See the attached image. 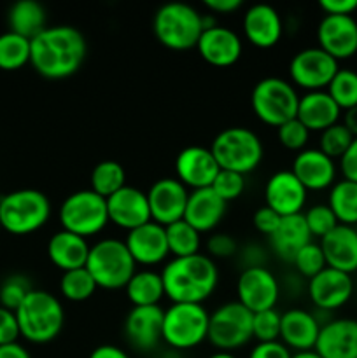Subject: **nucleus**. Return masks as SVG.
<instances>
[{
  "mask_svg": "<svg viewBox=\"0 0 357 358\" xmlns=\"http://www.w3.org/2000/svg\"><path fill=\"white\" fill-rule=\"evenodd\" d=\"M86 55V38L72 24L46 27L30 41V65L46 79H66L77 73Z\"/></svg>",
  "mask_w": 357,
  "mask_h": 358,
  "instance_id": "1",
  "label": "nucleus"
},
{
  "mask_svg": "<svg viewBox=\"0 0 357 358\" xmlns=\"http://www.w3.org/2000/svg\"><path fill=\"white\" fill-rule=\"evenodd\" d=\"M164 296L175 304H203L217 289L219 269L206 254L174 257L161 269Z\"/></svg>",
  "mask_w": 357,
  "mask_h": 358,
  "instance_id": "2",
  "label": "nucleus"
},
{
  "mask_svg": "<svg viewBox=\"0 0 357 358\" xmlns=\"http://www.w3.org/2000/svg\"><path fill=\"white\" fill-rule=\"evenodd\" d=\"M14 313L21 338L34 345L51 343L65 325V308L62 301L48 290H31Z\"/></svg>",
  "mask_w": 357,
  "mask_h": 358,
  "instance_id": "3",
  "label": "nucleus"
},
{
  "mask_svg": "<svg viewBox=\"0 0 357 358\" xmlns=\"http://www.w3.org/2000/svg\"><path fill=\"white\" fill-rule=\"evenodd\" d=\"M153 30L158 42L172 51L196 48L203 34V14L186 2L163 3L153 17Z\"/></svg>",
  "mask_w": 357,
  "mask_h": 358,
  "instance_id": "4",
  "label": "nucleus"
},
{
  "mask_svg": "<svg viewBox=\"0 0 357 358\" xmlns=\"http://www.w3.org/2000/svg\"><path fill=\"white\" fill-rule=\"evenodd\" d=\"M220 170L234 173H252L265 157L261 138L245 126H230L216 135L210 145Z\"/></svg>",
  "mask_w": 357,
  "mask_h": 358,
  "instance_id": "5",
  "label": "nucleus"
},
{
  "mask_svg": "<svg viewBox=\"0 0 357 358\" xmlns=\"http://www.w3.org/2000/svg\"><path fill=\"white\" fill-rule=\"evenodd\" d=\"M86 269L93 276L97 287L105 290L125 289L136 273V262L126 248L125 240L104 238L91 245Z\"/></svg>",
  "mask_w": 357,
  "mask_h": 358,
  "instance_id": "6",
  "label": "nucleus"
},
{
  "mask_svg": "<svg viewBox=\"0 0 357 358\" xmlns=\"http://www.w3.org/2000/svg\"><path fill=\"white\" fill-rule=\"evenodd\" d=\"M51 217V203L37 189H18L0 198L2 229L16 236H27L42 229Z\"/></svg>",
  "mask_w": 357,
  "mask_h": 358,
  "instance_id": "7",
  "label": "nucleus"
},
{
  "mask_svg": "<svg viewBox=\"0 0 357 358\" xmlns=\"http://www.w3.org/2000/svg\"><path fill=\"white\" fill-rule=\"evenodd\" d=\"M58 219L63 231L83 238L97 236L108 224L107 199L91 189H80L63 199Z\"/></svg>",
  "mask_w": 357,
  "mask_h": 358,
  "instance_id": "8",
  "label": "nucleus"
},
{
  "mask_svg": "<svg viewBox=\"0 0 357 358\" xmlns=\"http://www.w3.org/2000/svg\"><path fill=\"white\" fill-rule=\"evenodd\" d=\"M300 94L293 84L280 77H265L252 87L251 107L255 117L265 124L279 128L296 117Z\"/></svg>",
  "mask_w": 357,
  "mask_h": 358,
  "instance_id": "9",
  "label": "nucleus"
},
{
  "mask_svg": "<svg viewBox=\"0 0 357 358\" xmlns=\"http://www.w3.org/2000/svg\"><path fill=\"white\" fill-rule=\"evenodd\" d=\"M210 313L203 304H175L164 310L163 341L174 350H192L209 338Z\"/></svg>",
  "mask_w": 357,
  "mask_h": 358,
  "instance_id": "10",
  "label": "nucleus"
},
{
  "mask_svg": "<svg viewBox=\"0 0 357 358\" xmlns=\"http://www.w3.org/2000/svg\"><path fill=\"white\" fill-rule=\"evenodd\" d=\"M252 317L254 313L238 301H230L210 313L209 341L219 352L231 353L252 339Z\"/></svg>",
  "mask_w": 357,
  "mask_h": 358,
  "instance_id": "11",
  "label": "nucleus"
},
{
  "mask_svg": "<svg viewBox=\"0 0 357 358\" xmlns=\"http://www.w3.org/2000/svg\"><path fill=\"white\" fill-rule=\"evenodd\" d=\"M340 70V62L321 48L298 51L289 63V77L294 86L308 91L328 90L329 83Z\"/></svg>",
  "mask_w": 357,
  "mask_h": 358,
  "instance_id": "12",
  "label": "nucleus"
},
{
  "mask_svg": "<svg viewBox=\"0 0 357 358\" xmlns=\"http://www.w3.org/2000/svg\"><path fill=\"white\" fill-rule=\"evenodd\" d=\"M237 294L238 303L251 313L273 310L280 297L279 280L266 266L244 268L237 280Z\"/></svg>",
  "mask_w": 357,
  "mask_h": 358,
  "instance_id": "13",
  "label": "nucleus"
},
{
  "mask_svg": "<svg viewBox=\"0 0 357 358\" xmlns=\"http://www.w3.org/2000/svg\"><path fill=\"white\" fill-rule=\"evenodd\" d=\"M146 194L153 222L167 227L177 220L184 219L189 191L177 178H160L150 185Z\"/></svg>",
  "mask_w": 357,
  "mask_h": 358,
  "instance_id": "14",
  "label": "nucleus"
},
{
  "mask_svg": "<svg viewBox=\"0 0 357 358\" xmlns=\"http://www.w3.org/2000/svg\"><path fill=\"white\" fill-rule=\"evenodd\" d=\"M220 171L210 147L189 145L182 149L175 157L177 180L191 191L212 187L217 173Z\"/></svg>",
  "mask_w": 357,
  "mask_h": 358,
  "instance_id": "15",
  "label": "nucleus"
},
{
  "mask_svg": "<svg viewBox=\"0 0 357 358\" xmlns=\"http://www.w3.org/2000/svg\"><path fill=\"white\" fill-rule=\"evenodd\" d=\"M308 297L318 310L335 311L345 306L354 296V280L349 273L326 268L308 280Z\"/></svg>",
  "mask_w": 357,
  "mask_h": 358,
  "instance_id": "16",
  "label": "nucleus"
},
{
  "mask_svg": "<svg viewBox=\"0 0 357 358\" xmlns=\"http://www.w3.org/2000/svg\"><path fill=\"white\" fill-rule=\"evenodd\" d=\"M317 42L322 51L342 62L357 52V21L354 16L324 14L317 27Z\"/></svg>",
  "mask_w": 357,
  "mask_h": 358,
  "instance_id": "17",
  "label": "nucleus"
},
{
  "mask_svg": "<svg viewBox=\"0 0 357 358\" xmlns=\"http://www.w3.org/2000/svg\"><path fill=\"white\" fill-rule=\"evenodd\" d=\"M307 196L308 191L290 170L275 171L265 185V205L280 217L303 213Z\"/></svg>",
  "mask_w": 357,
  "mask_h": 358,
  "instance_id": "18",
  "label": "nucleus"
},
{
  "mask_svg": "<svg viewBox=\"0 0 357 358\" xmlns=\"http://www.w3.org/2000/svg\"><path fill=\"white\" fill-rule=\"evenodd\" d=\"M163 317L161 306H133L125 318V336L139 352H153L163 341Z\"/></svg>",
  "mask_w": 357,
  "mask_h": 358,
  "instance_id": "19",
  "label": "nucleus"
},
{
  "mask_svg": "<svg viewBox=\"0 0 357 358\" xmlns=\"http://www.w3.org/2000/svg\"><path fill=\"white\" fill-rule=\"evenodd\" d=\"M108 222L125 231H133L150 222V208L147 194L140 189L125 185L107 198Z\"/></svg>",
  "mask_w": 357,
  "mask_h": 358,
  "instance_id": "20",
  "label": "nucleus"
},
{
  "mask_svg": "<svg viewBox=\"0 0 357 358\" xmlns=\"http://www.w3.org/2000/svg\"><path fill=\"white\" fill-rule=\"evenodd\" d=\"M196 51L209 65L224 69V66L234 65L240 59L244 44L237 31L216 24V27L203 30L198 44H196Z\"/></svg>",
  "mask_w": 357,
  "mask_h": 358,
  "instance_id": "21",
  "label": "nucleus"
},
{
  "mask_svg": "<svg viewBox=\"0 0 357 358\" xmlns=\"http://www.w3.org/2000/svg\"><path fill=\"white\" fill-rule=\"evenodd\" d=\"M245 38L254 48H275L284 34V23L279 10L270 3H254L248 7L241 20Z\"/></svg>",
  "mask_w": 357,
  "mask_h": 358,
  "instance_id": "22",
  "label": "nucleus"
},
{
  "mask_svg": "<svg viewBox=\"0 0 357 358\" xmlns=\"http://www.w3.org/2000/svg\"><path fill=\"white\" fill-rule=\"evenodd\" d=\"M290 171L307 191L331 189L336 182V161L318 149H303L294 156Z\"/></svg>",
  "mask_w": 357,
  "mask_h": 358,
  "instance_id": "23",
  "label": "nucleus"
},
{
  "mask_svg": "<svg viewBox=\"0 0 357 358\" xmlns=\"http://www.w3.org/2000/svg\"><path fill=\"white\" fill-rule=\"evenodd\" d=\"M125 245L132 254L133 261L140 266L161 264L170 255L167 231L153 220L130 231L125 238Z\"/></svg>",
  "mask_w": 357,
  "mask_h": 358,
  "instance_id": "24",
  "label": "nucleus"
},
{
  "mask_svg": "<svg viewBox=\"0 0 357 358\" xmlns=\"http://www.w3.org/2000/svg\"><path fill=\"white\" fill-rule=\"evenodd\" d=\"M314 352L321 358H357L356 318H335L322 325Z\"/></svg>",
  "mask_w": 357,
  "mask_h": 358,
  "instance_id": "25",
  "label": "nucleus"
},
{
  "mask_svg": "<svg viewBox=\"0 0 357 358\" xmlns=\"http://www.w3.org/2000/svg\"><path fill=\"white\" fill-rule=\"evenodd\" d=\"M321 327V322L310 311L293 308V310L282 313L280 341L289 350H294V353L310 352L315 348Z\"/></svg>",
  "mask_w": 357,
  "mask_h": 358,
  "instance_id": "26",
  "label": "nucleus"
},
{
  "mask_svg": "<svg viewBox=\"0 0 357 358\" xmlns=\"http://www.w3.org/2000/svg\"><path fill=\"white\" fill-rule=\"evenodd\" d=\"M324 252L328 268L343 273L357 271V229L354 226L338 224L335 229L318 241Z\"/></svg>",
  "mask_w": 357,
  "mask_h": 358,
  "instance_id": "27",
  "label": "nucleus"
},
{
  "mask_svg": "<svg viewBox=\"0 0 357 358\" xmlns=\"http://www.w3.org/2000/svg\"><path fill=\"white\" fill-rule=\"evenodd\" d=\"M227 203L223 201L212 187L198 189L189 192L188 205H186L184 220L195 227L200 234L210 233L220 224L226 215Z\"/></svg>",
  "mask_w": 357,
  "mask_h": 358,
  "instance_id": "28",
  "label": "nucleus"
},
{
  "mask_svg": "<svg viewBox=\"0 0 357 358\" xmlns=\"http://www.w3.org/2000/svg\"><path fill=\"white\" fill-rule=\"evenodd\" d=\"M342 108L335 103L328 91H308L300 96L296 119L308 131H324L340 122Z\"/></svg>",
  "mask_w": 357,
  "mask_h": 358,
  "instance_id": "29",
  "label": "nucleus"
},
{
  "mask_svg": "<svg viewBox=\"0 0 357 358\" xmlns=\"http://www.w3.org/2000/svg\"><path fill=\"white\" fill-rule=\"evenodd\" d=\"M90 248L91 245L88 243L86 238L59 229L58 233L49 238L48 257L52 262V266L66 273L72 271V269L86 268Z\"/></svg>",
  "mask_w": 357,
  "mask_h": 358,
  "instance_id": "30",
  "label": "nucleus"
},
{
  "mask_svg": "<svg viewBox=\"0 0 357 358\" xmlns=\"http://www.w3.org/2000/svg\"><path fill=\"white\" fill-rule=\"evenodd\" d=\"M268 241L272 250L275 252L282 261L293 262L294 255H296L304 245L314 241V236H312L310 231H308L303 213H298V215L282 217L279 227H276L275 233L268 238Z\"/></svg>",
  "mask_w": 357,
  "mask_h": 358,
  "instance_id": "31",
  "label": "nucleus"
},
{
  "mask_svg": "<svg viewBox=\"0 0 357 358\" xmlns=\"http://www.w3.org/2000/svg\"><path fill=\"white\" fill-rule=\"evenodd\" d=\"M46 21H48L46 9L37 0H20L13 3L7 13L9 30L21 37H27L28 41H31L35 35H38L48 27Z\"/></svg>",
  "mask_w": 357,
  "mask_h": 358,
  "instance_id": "32",
  "label": "nucleus"
},
{
  "mask_svg": "<svg viewBox=\"0 0 357 358\" xmlns=\"http://www.w3.org/2000/svg\"><path fill=\"white\" fill-rule=\"evenodd\" d=\"M126 297L135 308L160 306L164 297V285L161 273L153 269H140L125 287Z\"/></svg>",
  "mask_w": 357,
  "mask_h": 358,
  "instance_id": "33",
  "label": "nucleus"
},
{
  "mask_svg": "<svg viewBox=\"0 0 357 358\" xmlns=\"http://www.w3.org/2000/svg\"><path fill=\"white\" fill-rule=\"evenodd\" d=\"M329 208L335 213L336 220L345 226H354L357 224V184L342 178L335 182L329 189L328 198Z\"/></svg>",
  "mask_w": 357,
  "mask_h": 358,
  "instance_id": "34",
  "label": "nucleus"
},
{
  "mask_svg": "<svg viewBox=\"0 0 357 358\" xmlns=\"http://www.w3.org/2000/svg\"><path fill=\"white\" fill-rule=\"evenodd\" d=\"M91 191L100 194L102 198H111L112 194L122 189L126 185V171L121 163L112 159L100 161L97 166L93 168L90 177Z\"/></svg>",
  "mask_w": 357,
  "mask_h": 358,
  "instance_id": "35",
  "label": "nucleus"
},
{
  "mask_svg": "<svg viewBox=\"0 0 357 358\" xmlns=\"http://www.w3.org/2000/svg\"><path fill=\"white\" fill-rule=\"evenodd\" d=\"M30 63V41L7 30L0 34V70H20Z\"/></svg>",
  "mask_w": 357,
  "mask_h": 358,
  "instance_id": "36",
  "label": "nucleus"
},
{
  "mask_svg": "<svg viewBox=\"0 0 357 358\" xmlns=\"http://www.w3.org/2000/svg\"><path fill=\"white\" fill-rule=\"evenodd\" d=\"M167 231V241L170 255L174 257H189V255L200 254L202 238L192 226H189L184 219L170 224L164 227Z\"/></svg>",
  "mask_w": 357,
  "mask_h": 358,
  "instance_id": "37",
  "label": "nucleus"
},
{
  "mask_svg": "<svg viewBox=\"0 0 357 358\" xmlns=\"http://www.w3.org/2000/svg\"><path fill=\"white\" fill-rule=\"evenodd\" d=\"M97 289V283L86 268L66 271L59 278V294L72 303H83V301L91 299Z\"/></svg>",
  "mask_w": 357,
  "mask_h": 358,
  "instance_id": "38",
  "label": "nucleus"
},
{
  "mask_svg": "<svg viewBox=\"0 0 357 358\" xmlns=\"http://www.w3.org/2000/svg\"><path fill=\"white\" fill-rule=\"evenodd\" d=\"M329 96L342 108V112L357 105V72L352 69H340L329 83Z\"/></svg>",
  "mask_w": 357,
  "mask_h": 358,
  "instance_id": "39",
  "label": "nucleus"
},
{
  "mask_svg": "<svg viewBox=\"0 0 357 358\" xmlns=\"http://www.w3.org/2000/svg\"><path fill=\"white\" fill-rule=\"evenodd\" d=\"M354 138H356V136L349 131V128H346L343 122H336L331 128L324 129V131L321 133L318 150H322V152L328 157H331V159L340 161V157H342L343 154L346 152V149L352 145Z\"/></svg>",
  "mask_w": 357,
  "mask_h": 358,
  "instance_id": "40",
  "label": "nucleus"
},
{
  "mask_svg": "<svg viewBox=\"0 0 357 358\" xmlns=\"http://www.w3.org/2000/svg\"><path fill=\"white\" fill-rule=\"evenodd\" d=\"M293 266L296 268V271L300 273L304 278H314L315 275L322 271V269L328 268L326 264L324 252H322L321 245L315 243V241H310L308 245H304L293 259Z\"/></svg>",
  "mask_w": 357,
  "mask_h": 358,
  "instance_id": "41",
  "label": "nucleus"
},
{
  "mask_svg": "<svg viewBox=\"0 0 357 358\" xmlns=\"http://www.w3.org/2000/svg\"><path fill=\"white\" fill-rule=\"evenodd\" d=\"M34 290L27 276L13 275L6 278L0 285V306L10 311H16L21 306L28 294Z\"/></svg>",
  "mask_w": 357,
  "mask_h": 358,
  "instance_id": "42",
  "label": "nucleus"
},
{
  "mask_svg": "<svg viewBox=\"0 0 357 358\" xmlns=\"http://www.w3.org/2000/svg\"><path fill=\"white\" fill-rule=\"evenodd\" d=\"M280 320H282V313H279L276 308L254 313L252 338L258 339V343L280 341Z\"/></svg>",
  "mask_w": 357,
  "mask_h": 358,
  "instance_id": "43",
  "label": "nucleus"
},
{
  "mask_svg": "<svg viewBox=\"0 0 357 358\" xmlns=\"http://www.w3.org/2000/svg\"><path fill=\"white\" fill-rule=\"evenodd\" d=\"M304 222H307L308 231H310L312 236H317L318 240L324 238L326 234L331 233L336 226H338V220H336L335 213L329 208L328 203H321V205H314L310 208H307L303 212Z\"/></svg>",
  "mask_w": 357,
  "mask_h": 358,
  "instance_id": "44",
  "label": "nucleus"
},
{
  "mask_svg": "<svg viewBox=\"0 0 357 358\" xmlns=\"http://www.w3.org/2000/svg\"><path fill=\"white\" fill-rule=\"evenodd\" d=\"M212 191L219 196L223 201L230 203L240 198L245 191V177L234 171L220 170L212 184Z\"/></svg>",
  "mask_w": 357,
  "mask_h": 358,
  "instance_id": "45",
  "label": "nucleus"
},
{
  "mask_svg": "<svg viewBox=\"0 0 357 358\" xmlns=\"http://www.w3.org/2000/svg\"><path fill=\"white\" fill-rule=\"evenodd\" d=\"M276 136H279V142L282 143L287 150H296V152H300V150L307 149L310 131L294 117L276 128Z\"/></svg>",
  "mask_w": 357,
  "mask_h": 358,
  "instance_id": "46",
  "label": "nucleus"
},
{
  "mask_svg": "<svg viewBox=\"0 0 357 358\" xmlns=\"http://www.w3.org/2000/svg\"><path fill=\"white\" fill-rule=\"evenodd\" d=\"M206 250H209V257H217V259H227L231 255L237 254L238 245L231 234L227 233H216L209 238L206 241Z\"/></svg>",
  "mask_w": 357,
  "mask_h": 358,
  "instance_id": "47",
  "label": "nucleus"
},
{
  "mask_svg": "<svg viewBox=\"0 0 357 358\" xmlns=\"http://www.w3.org/2000/svg\"><path fill=\"white\" fill-rule=\"evenodd\" d=\"M20 336L21 332L20 325H18L16 313L0 306V346L18 343Z\"/></svg>",
  "mask_w": 357,
  "mask_h": 358,
  "instance_id": "48",
  "label": "nucleus"
},
{
  "mask_svg": "<svg viewBox=\"0 0 357 358\" xmlns=\"http://www.w3.org/2000/svg\"><path fill=\"white\" fill-rule=\"evenodd\" d=\"M280 220H282V217H280L279 213L273 212L272 208H268L266 205L259 206V208L254 212V217H252V224H254L255 229L268 238L275 233Z\"/></svg>",
  "mask_w": 357,
  "mask_h": 358,
  "instance_id": "49",
  "label": "nucleus"
},
{
  "mask_svg": "<svg viewBox=\"0 0 357 358\" xmlns=\"http://www.w3.org/2000/svg\"><path fill=\"white\" fill-rule=\"evenodd\" d=\"M248 358H293V353L282 341L258 343L248 353Z\"/></svg>",
  "mask_w": 357,
  "mask_h": 358,
  "instance_id": "50",
  "label": "nucleus"
},
{
  "mask_svg": "<svg viewBox=\"0 0 357 358\" xmlns=\"http://www.w3.org/2000/svg\"><path fill=\"white\" fill-rule=\"evenodd\" d=\"M340 171L345 180L357 184V138H354L352 145L340 157Z\"/></svg>",
  "mask_w": 357,
  "mask_h": 358,
  "instance_id": "51",
  "label": "nucleus"
},
{
  "mask_svg": "<svg viewBox=\"0 0 357 358\" xmlns=\"http://www.w3.org/2000/svg\"><path fill=\"white\" fill-rule=\"evenodd\" d=\"M318 7L331 16H352L357 10V0H321Z\"/></svg>",
  "mask_w": 357,
  "mask_h": 358,
  "instance_id": "52",
  "label": "nucleus"
},
{
  "mask_svg": "<svg viewBox=\"0 0 357 358\" xmlns=\"http://www.w3.org/2000/svg\"><path fill=\"white\" fill-rule=\"evenodd\" d=\"M203 6L214 14H231V13H237L244 2L241 0H205Z\"/></svg>",
  "mask_w": 357,
  "mask_h": 358,
  "instance_id": "53",
  "label": "nucleus"
},
{
  "mask_svg": "<svg viewBox=\"0 0 357 358\" xmlns=\"http://www.w3.org/2000/svg\"><path fill=\"white\" fill-rule=\"evenodd\" d=\"M88 358H130L128 353L122 348L114 345H100L90 353Z\"/></svg>",
  "mask_w": 357,
  "mask_h": 358,
  "instance_id": "54",
  "label": "nucleus"
},
{
  "mask_svg": "<svg viewBox=\"0 0 357 358\" xmlns=\"http://www.w3.org/2000/svg\"><path fill=\"white\" fill-rule=\"evenodd\" d=\"M0 358H31L28 350L20 343L0 346Z\"/></svg>",
  "mask_w": 357,
  "mask_h": 358,
  "instance_id": "55",
  "label": "nucleus"
},
{
  "mask_svg": "<svg viewBox=\"0 0 357 358\" xmlns=\"http://www.w3.org/2000/svg\"><path fill=\"white\" fill-rule=\"evenodd\" d=\"M342 122L346 126V128H349V131L357 138V105L356 107L349 108V110H345V115H343Z\"/></svg>",
  "mask_w": 357,
  "mask_h": 358,
  "instance_id": "56",
  "label": "nucleus"
},
{
  "mask_svg": "<svg viewBox=\"0 0 357 358\" xmlns=\"http://www.w3.org/2000/svg\"><path fill=\"white\" fill-rule=\"evenodd\" d=\"M293 358H321L317 355V353L314 352V350H310V352H298V353H293Z\"/></svg>",
  "mask_w": 357,
  "mask_h": 358,
  "instance_id": "57",
  "label": "nucleus"
},
{
  "mask_svg": "<svg viewBox=\"0 0 357 358\" xmlns=\"http://www.w3.org/2000/svg\"><path fill=\"white\" fill-rule=\"evenodd\" d=\"M209 358H237L233 353H227V352H217L214 355H210Z\"/></svg>",
  "mask_w": 357,
  "mask_h": 358,
  "instance_id": "58",
  "label": "nucleus"
},
{
  "mask_svg": "<svg viewBox=\"0 0 357 358\" xmlns=\"http://www.w3.org/2000/svg\"><path fill=\"white\" fill-rule=\"evenodd\" d=\"M0 231H2V222H0Z\"/></svg>",
  "mask_w": 357,
  "mask_h": 358,
  "instance_id": "59",
  "label": "nucleus"
}]
</instances>
